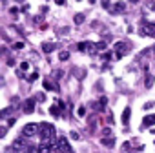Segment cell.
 <instances>
[{"mask_svg": "<svg viewBox=\"0 0 155 153\" xmlns=\"http://www.w3.org/2000/svg\"><path fill=\"white\" fill-rule=\"evenodd\" d=\"M38 133H40V137H42L44 140H53V137H55V128H53L49 122H42V124L38 126Z\"/></svg>", "mask_w": 155, "mask_h": 153, "instance_id": "cell-1", "label": "cell"}, {"mask_svg": "<svg viewBox=\"0 0 155 153\" xmlns=\"http://www.w3.org/2000/svg\"><path fill=\"white\" fill-rule=\"evenodd\" d=\"M139 33H140L142 37H155V24L142 22L140 28H139Z\"/></svg>", "mask_w": 155, "mask_h": 153, "instance_id": "cell-2", "label": "cell"}, {"mask_svg": "<svg viewBox=\"0 0 155 153\" xmlns=\"http://www.w3.org/2000/svg\"><path fill=\"white\" fill-rule=\"evenodd\" d=\"M55 146H57V149H58V151L71 153V148H69V144H68V138H66V137H58V138L55 140Z\"/></svg>", "mask_w": 155, "mask_h": 153, "instance_id": "cell-3", "label": "cell"}, {"mask_svg": "<svg viewBox=\"0 0 155 153\" xmlns=\"http://www.w3.org/2000/svg\"><path fill=\"white\" fill-rule=\"evenodd\" d=\"M22 133H24L26 137H33V135H37V133H38V124H37V122H29V124H26L24 129H22Z\"/></svg>", "mask_w": 155, "mask_h": 153, "instance_id": "cell-4", "label": "cell"}, {"mask_svg": "<svg viewBox=\"0 0 155 153\" xmlns=\"http://www.w3.org/2000/svg\"><path fill=\"white\" fill-rule=\"evenodd\" d=\"M77 49H79L81 53H93L95 51V44L93 42H81L79 46H77Z\"/></svg>", "mask_w": 155, "mask_h": 153, "instance_id": "cell-5", "label": "cell"}, {"mask_svg": "<svg viewBox=\"0 0 155 153\" xmlns=\"http://www.w3.org/2000/svg\"><path fill=\"white\" fill-rule=\"evenodd\" d=\"M126 53H128L126 42H117V44H115V57H117V58H122Z\"/></svg>", "mask_w": 155, "mask_h": 153, "instance_id": "cell-6", "label": "cell"}, {"mask_svg": "<svg viewBox=\"0 0 155 153\" xmlns=\"http://www.w3.org/2000/svg\"><path fill=\"white\" fill-rule=\"evenodd\" d=\"M35 104H37L35 99H28V100L24 102V113H33V111H35Z\"/></svg>", "mask_w": 155, "mask_h": 153, "instance_id": "cell-7", "label": "cell"}, {"mask_svg": "<svg viewBox=\"0 0 155 153\" xmlns=\"http://www.w3.org/2000/svg\"><path fill=\"white\" fill-rule=\"evenodd\" d=\"M111 13H115V15H122V13H126V4H124V2H117V4L111 8Z\"/></svg>", "mask_w": 155, "mask_h": 153, "instance_id": "cell-8", "label": "cell"}, {"mask_svg": "<svg viewBox=\"0 0 155 153\" xmlns=\"http://www.w3.org/2000/svg\"><path fill=\"white\" fill-rule=\"evenodd\" d=\"M142 126H144V128L155 126V115H146V117L142 119Z\"/></svg>", "mask_w": 155, "mask_h": 153, "instance_id": "cell-9", "label": "cell"}, {"mask_svg": "<svg viewBox=\"0 0 155 153\" xmlns=\"http://www.w3.org/2000/svg\"><path fill=\"white\" fill-rule=\"evenodd\" d=\"M55 47H57V44H53V42H44V44H42V51H44V53H51Z\"/></svg>", "mask_w": 155, "mask_h": 153, "instance_id": "cell-10", "label": "cell"}, {"mask_svg": "<svg viewBox=\"0 0 155 153\" xmlns=\"http://www.w3.org/2000/svg\"><path fill=\"white\" fill-rule=\"evenodd\" d=\"M101 142H102L104 146H108V148H113V146H115V138H113V137H102Z\"/></svg>", "mask_w": 155, "mask_h": 153, "instance_id": "cell-11", "label": "cell"}, {"mask_svg": "<svg viewBox=\"0 0 155 153\" xmlns=\"http://www.w3.org/2000/svg\"><path fill=\"white\" fill-rule=\"evenodd\" d=\"M130 117H131V108H126V109L122 111V122H124V126L130 122Z\"/></svg>", "mask_w": 155, "mask_h": 153, "instance_id": "cell-12", "label": "cell"}, {"mask_svg": "<svg viewBox=\"0 0 155 153\" xmlns=\"http://www.w3.org/2000/svg\"><path fill=\"white\" fill-rule=\"evenodd\" d=\"M106 104H108V99H106V97H102V99L99 100V104H97V108H95V109H99V111H104Z\"/></svg>", "mask_w": 155, "mask_h": 153, "instance_id": "cell-13", "label": "cell"}, {"mask_svg": "<svg viewBox=\"0 0 155 153\" xmlns=\"http://www.w3.org/2000/svg\"><path fill=\"white\" fill-rule=\"evenodd\" d=\"M13 148H15V149H22V151H24V138H17V140L13 142Z\"/></svg>", "mask_w": 155, "mask_h": 153, "instance_id": "cell-14", "label": "cell"}, {"mask_svg": "<svg viewBox=\"0 0 155 153\" xmlns=\"http://www.w3.org/2000/svg\"><path fill=\"white\" fill-rule=\"evenodd\" d=\"M84 20H86V17H84L82 13H77V15H75V24H77V26H81Z\"/></svg>", "mask_w": 155, "mask_h": 153, "instance_id": "cell-15", "label": "cell"}, {"mask_svg": "<svg viewBox=\"0 0 155 153\" xmlns=\"http://www.w3.org/2000/svg\"><path fill=\"white\" fill-rule=\"evenodd\" d=\"M144 86H146L148 90H150V88L153 86V76H151V75H146V80H144Z\"/></svg>", "mask_w": 155, "mask_h": 153, "instance_id": "cell-16", "label": "cell"}, {"mask_svg": "<svg viewBox=\"0 0 155 153\" xmlns=\"http://www.w3.org/2000/svg\"><path fill=\"white\" fill-rule=\"evenodd\" d=\"M51 151H53V149H51V146H46V144L38 148V153H51Z\"/></svg>", "mask_w": 155, "mask_h": 153, "instance_id": "cell-17", "label": "cell"}, {"mask_svg": "<svg viewBox=\"0 0 155 153\" xmlns=\"http://www.w3.org/2000/svg\"><path fill=\"white\" fill-rule=\"evenodd\" d=\"M95 49H97V51H102V49H106V42H104V40L97 42V44H95Z\"/></svg>", "mask_w": 155, "mask_h": 153, "instance_id": "cell-18", "label": "cell"}, {"mask_svg": "<svg viewBox=\"0 0 155 153\" xmlns=\"http://www.w3.org/2000/svg\"><path fill=\"white\" fill-rule=\"evenodd\" d=\"M49 113H51L53 117H58V115H60V109H58L57 106H51V108H49Z\"/></svg>", "mask_w": 155, "mask_h": 153, "instance_id": "cell-19", "label": "cell"}, {"mask_svg": "<svg viewBox=\"0 0 155 153\" xmlns=\"http://www.w3.org/2000/svg\"><path fill=\"white\" fill-rule=\"evenodd\" d=\"M13 111V108H6V109H2V111H0V119H4V117H8L9 113Z\"/></svg>", "mask_w": 155, "mask_h": 153, "instance_id": "cell-20", "label": "cell"}, {"mask_svg": "<svg viewBox=\"0 0 155 153\" xmlns=\"http://www.w3.org/2000/svg\"><path fill=\"white\" fill-rule=\"evenodd\" d=\"M38 79V71H35V73H31L29 76H28V82H35Z\"/></svg>", "mask_w": 155, "mask_h": 153, "instance_id": "cell-21", "label": "cell"}, {"mask_svg": "<svg viewBox=\"0 0 155 153\" xmlns=\"http://www.w3.org/2000/svg\"><path fill=\"white\" fill-rule=\"evenodd\" d=\"M77 115H79V117H84V115H86V108H84V106H79V109H77Z\"/></svg>", "mask_w": 155, "mask_h": 153, "instance_id": "cell-22", "label": "cell"}, {"mask_svg": "<svg viewBox=\"0 0 155 153\" xmlns=\"http://www.w3.org/2000/svg\"><path fill=\"white\" fill-rule=\"evenodd\" d=\"M8 133V126H0V138H4Z\"/></svg>", "mask_w": 155, "mask_h": 153, "instance_id": "cell-23", "label": "cell"}, {"mask_svg": "<svg viewBox=\"0 0 155 153\" xmlns=\"http://www.w3.org/2000/svg\"><path fill=\"white\" fill-rule=\"evenodd\" d=\"M58 58L64 62V60H68L69 58V53H66V51H62V53H58Z\"/></svg>", "mask_w": 155, "mask_h": 153, "instance_id": "cell-24", "label": "cell"}, {"mask_svg": "<svg viewBox=\"0 0 155 153\" xmlns=\"http://www.w3.org/2000/svg\"><path fill=\"white\" fill-rule=\"evenodd\" d=\"M35 100H37V102H44V100H46V95H44V93H38V95L35 97Z\"/></svg>", "mask_w": 155, "mask_h": 153, "instance_id": "cell-25", "label": "cell"}, {"mask_svg": "<svg viewBox=\"0 0 155 153\" xmlns=\"http://www.w3.org/2000/svg\"><path fill=\"white\" fill-rule=\"evenodd\" d=\"M28 69H29V64L28 62H22L20 64V71H28Z\"/></svg>", "mask_w": 155, "mask_h": 153, "instance_id": "cell-26", "label": "cell"}, {"mask_svg": "<svg viewBox=\"0 0 155 153\" xmlns=\"http://www.w3.org/2000/svg\"><path fill=\"white\" fill-rule=\"evenodd\" d=\"M102 135H104V137H110V135H111V128H104V129H102Z\"/></svg>", "mask_w": 155, "mask_h": 153, "instance_id": "cell-27", "label": "cell"}, {"mask_svg": "<svg viewBox=\"0 0 155 153\" xmlns=\"http://www.w3.org/2000/svg\"><path fill=\"white\" fill-rule=\"evenodd\" d=\"M69 137H71L73 140H79V138H81V137H79V133H77V131H71V133H69Z\"/></svg>", "mask_w": 155, "mask_h": 153, "instance_id": "cell-28", "label": "cell"}, {"mask_svg": "<svg viewBox=\"0 0 155 153\" xmlns=\"http://www.w3.org/2000/svg\"><path fill=\"white\" fill-rule=\"evenodd\" d=\"M13 47L15 49H22L24 47V42H17V44H13Z\"/></svg>", "mask_w": 155, "mask_h": 153, "instance_id": "cell-29", "label": "cell"}, {"mask_svg": "<svg viewBox=\"0 0 155 153\" xmlns=\"http://www.w3.org/2000/svg\"><path fill=\"white\" fill-rule=\"evenodd\" d=\"M26 153H38V149H37V148H33V146H29Z\"/></svg>", "mask_w": 155, "mask_h": 153, "instance_id": "cell-30", "label": "cell"}, {"mask_svg": "<svg viewBox=\"0 0 155 153\" xmlns=\"http://www.w3.org/2000/svg\"><path fill=\"white\" fill-rule=\"evenodd\" d=\"M6 153H18V149H15V148L11 146V148H6Z\"/></svg>", "mask_w": 155, "mask_h": 153, "instance_id": "cell-31", "label": "cell"}, {"mask_svg": "<svg viewBox=\"0 0 155 153\" xmlns=\"http://www.w3.org/2000/svg\"><path fill=\"white\" fill-rule=\"evenodd\" d=\"M101 4H102L106 9H110V0H101Z\"/></svg>", "mask_w": 155, "mask_h": 153, "instance_id": "cell-32", "label": "cell"}, {"mask_svg": "<svg viewBox=\"0 0 155 153\" xmlns=\"http://www.w3.org/2000/svg\"><path fill=\"white\" fill-rule=\"evenodd\" d=\"M15 122H17L15 119H9V120H8V128H13V126H15Z\"/></svg>", "mask_w": 155, "mask_h": 153, "instance_id": "cell-33", "label": "cell"}, {"mask_svg": "<svg viewBox=\"0 0 155 153\" xmlns=\"http://www.w3.org/2000/svg\"><path fill=\"white\" fill-rule=\"evenodd\" d=\"M110 58H111V55H110V53H104V55H102V60H110Z\"/></svg>", "mask_w": 155, "mask_h": 153, "instance_id": "cell-34", "label": "cell"}, {"mask_svg": "<svg viewBox=\"0 0 155 153\" xmlns=\"http://www.w3.org/2000/svg\"><path fill=\"white\" fill-rule=\"evenodd\" d=\"M151 108H153V102H148V104L144 106V109H151Z\"/></svg>", "mask_w": 155, "mask_h": 153, "instance_id": "cell-35", "label": "cell"}, {"mask_svg": "<svg viewBox=\"0 0 155 153\" xmlns=\"http://www.w3.org/2000/svg\"><path fill=\"white\" fill-rule=\"evenodd\" d=\"M55 4H58V6H62V4H64V0H55Z\"/></svg>", "mask_w": 155, "mask_h": 153, "instance_id": "cell-36", "label": "cell"}, {"mask_svg": "<svg viewBox=\"0 0 155 153\" xmlns=\"http://www.w3.org/2000/svg\"><path fill=\"white\" fill-rule=\"evenodd\" d=\"M128 2H131V4H135V2H137V0H128Z\"/></svg>", "mask_w": 155, "mask_h": 153, "instance_id": "cell-37", "label": "cell"}, {"mask_svg": "<svg viewBox=\"0 0 155 153\" xmlns=\"http://www.w3.org/2000/svg\"><path fill=\"white\" fill-rule=\"evenodd\" d=\"M95 2H97V0H90V4H95Z\"/></svg>", "mask_w": 155, "mask_h": 153, "instance_id": "cell-38", "label": "cell"}, {"mask_svg": "<svg viewBox=\"0 0 155 153\" xmlns=\"http://www.w3.org/2000/svg\"><path fill=\"white\" fill-rule=\"evenodd\" d=\"M151 49H153V53H155V46H153V47H151Z\"/></svg>", "mask_w": 155, "mask_h": 153, "instance_id": "cell-39", "label": "cell"}, {"mask_svg": "<svg viewBox=\"0 0 155 153\" xmlns=\"http://www.w3.org/2000/svg\"><path fill=\"white\" fill-rule=\"evenodd\" d=\"M153 135H155V129H153Z\"/></svg>", "mask_w": 155, "mask_h": 153, "instance_id": "cell-40", "label": "cell"}, {"mask_svg": "<svg viewBox=\"0 0 155 153\" xmlns=\"http://www.w3.org/2000/svg\"><path fill=\"white\" fill-rule=\"evenodd\" d=\"M79 2H81V0H79Z\"/></svg>", "mask_w": 155, "mask_h": 153, "instance_id": "cell-41", "label": "cell"}, {"mask_svg": "<svg viewBox=\"0 0 155 153\" xmlns=\"http://www.w3.org/2000/svg\"><path fill=\"white\" fill-rule=\"evenodd\" d=\"M18 2H20V0H18Z\"/></svg>", "mask_w": 155, "mask_h": 153, "instance_id": "cell-42", "label": "cell"}]
</instances>
